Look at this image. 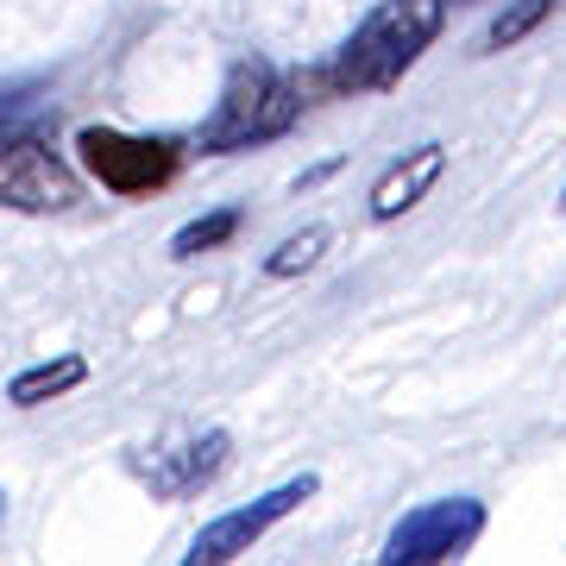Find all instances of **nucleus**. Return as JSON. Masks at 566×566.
<instances>
[{
    "mask_svg": "<svg viewBox=\"0 0 566 566\" xmlns=\"http://www.w3.org/2000/svg\"><path fill=\"white\" fill-rule=\"evenodd\" d=\"M441 170H447V145L428 139V145H416V151H403L385 177L371 182V221H397V214H409V208L441 182Z\"/></svg>",
    "mask_w": 566,
    "mask_h": 566,
    "instance_id": "8",
    "label": "nucleus"
},
{
    "mask_svg": "<svg viewBox=\"0 0 566 566\" xmlns=\"http://www.w3.org/2000/svg\"><path fill=\"white\" fill-rule=\"evenodd\" d=\"M308 497H315V472H303V479H283L277 491H264V497H252V504H240V510H221L214 523H202V535L189 542V554H182V560H189V566H227V560H240V554H252V547H259L264 535L290 516V510H303Z\"/></svg>",
    "mask_w": 566,
    "mask_h": 566,
    "instance_id": "6",
    "label": "nucleus"
},
{
    "mask_svg": "<svg viewBox=\"0 0 566 566\" xmlns=\"http://www.w3.org/2000/svg\"><path fill=\"white\" fill-rule=\"evenodd\" d=\"M76 151H82V170L114 189V196H151L164 182L177 177L182 164V145L177 139H145V133H120V126H82L76 133Z\"/></svg>",
    "mask_w": 566,
    "mask_h": 566,
    "instance_id": "3",
    "label": "nucleus"
},
{
    "mask_svg": "<svg viewBox=\"0 0 566 566\" xmlns=\"http://www.w3.org/2000/svg\"><path fill=\"white\" fill-rule=\"evenodd\" d=\"M296 120H303V82H290L277 63H264V57H240L227 70L221 102L202 120L196 145H202L208 158H233V151L283 139Z\"/></svg>",
    "mask_w": 566,
    "mask_h": 566,
    "instance_id": "2",
    "label": "nucleus"
},
{
    "mask_svg": "<svg viewBox=\"0 0 566 566\" xmlns=\"http://www.w3.org/2000/svg\"><path fill=\"white\" fill-rule=\"evenodd\" d=\"M82 182L76 170L57 158V145L39 133H13L0 145V208H20V214H63L76 208Z\"/></svg>",
    "mask_w": 566,
    "mask_h": 566,
    "instance_id": "5",
    "label": "nucleus"
},
{
    "mask_svg": "<svg viewBox=\"0 0 566 566\" xmlns=\"http://www.w3.org/2000/svg\"><path fill=\"white\" fill-rule=\"evenodd\" d=\"M25 107H32L25 95H0V145H7V139L25 126Z\"/></svg>",
    "mask_w": 566,
    "mask_h": 566,
    "instance_id": "13",
    "label": "nucleus"
},
{
    "mask_svg": "<svg viewBox=\"0 0 566 566\" xmlns=\"http://www.w3.org/2000/svg\"><path fill=\"white\" fill-rule=\"evenodd\" d=\"M554 7H560V0H504L497 20L485 25V39H479V57H497V51H510V44H523Z\"/></svg>",
    "mask_w": 566,
    "mask_h": 566,
    "instance_id": "10",
    "label": "nucleus"
},
{
    "mask_svg": "<svg viewBox=\"0 0 566 566\" xmlns=\"http://www.w3.org/2000/svg\"><path fill=\"white\" fill-rule=\"evenodd\" d=\"M0 510H7V497H0Z\"/></svg>",
    "mask_w": 566,
    "mask_h": 566,
    "instance_id": "14",
    "label": "nucleus"
},
{
    "mask_svg": "<svg viewBox=\"0 0 566 566\" xmlns=\"http://www.w3.org/2000/svg\"><path fill=\"white\" fill-rule=\"evenodd\" d=\"M327 227H303V233H290V240L264 259V277H296V271H308V264H322V252H327Z\"/></svg>",
    "mask_w": 566,
    "mask_h": 566,
    "instance_id": "12",
    "label": "nucleus"
},
{
    "mask_svg": "<svg viewBox=\"0 0 566 566\" xmlns=\"http://www.w3.org/2000/svg\"><path fill=\"white\" fill-rule=\"evenodd\" d=\"M447 7L441 0H378L353 39L334 51V63L322 70V88L334 95H385L422 63V51L441 39Z\"/></svg>",
    "mask_w": 566,
    "mask_h": 566,
    "instance_id": "1",
    "label": "nucleus"
},
{
    "mask_svg": "<svg viewBox=\"0 0 566 566\" xmlns=\"http://www.w3.org/2000/svg\"><path fill=\"white\" fill-rule=\"evenodd\" d=\"M227 453H233L227 428H202V434H182V441L151 447L139 460V479L151 485V497H170V504H177V497H196V491L221 472Z\"/></svg>",
    "mask_w": 566,
    "mask_h": 566,
    "instance_id": "7",
    "label": "nucleus"
},
{
    "mask_svg": "<svg viewBox=\"0 0 566 566\" xmlns=\"http://www.w3.org/2000/svg\"><path fill=\"white\" fill-rule=\"evenodd\" d=\"M82 378H88V359L57 353V359H44V365H25L20 378L7 385V403L13 409H39V403H51V397H63V390H76Z\"/></svg>",
    "mask_w": 566,
    "mask_h": 566,
    "instance_id": "9",
    "label": "nucleus"
},
{
    "mask_svg": "<svg viewBox=\"0 0 566 566\" xmlns=\"http://www.w3.org/2000/svg\"><path fill=\"white\" fill-rule=\"evenodd\" d=\"M441 7H447V0H441Z\"/></svg>",
    "mask_w": 566,
    "mask_h": 566,
    "instance_id": "15",
    "label": "nucleus"
},
{
    "mask_svg": "<svg viewBox=\"0 0 566 566\" xmlns=\"http://www.w3.org/2000/svg\"><path fill=\"white\" fill-rule=\"evenodd\" d=\"M240 233V208H214V214H196V221H182L170 233V259H202L214 245H227Z\"/></svg>",
    "mask_w": 566,
    "mask_h": 566,
    "instance_id": "11",
    "label": "nucleus"
},
{
    "mask_svg": "<svg viewBox=\"0 0 566 566\" xmlns=\"http://www.w3.org/2000/svg\"><path fill=\"white\" fill-rule=\"evenodd\" d=\"M485 535V504L479 497H434V504H416L403 523L385 535V566H447L465 560L472 542Z\"/></svg>",
    "mask_w": 566,
    "mask_h": 566,
    "instance_id": "4",
    "label": "nucleus"
}]
</instances>
